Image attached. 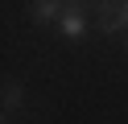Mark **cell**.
Here are the masks:
<instances>
[{
	"instance_id": "7a4b0ae2",
	"label": "cell",
	"mask_w": 128,
	"mask_h": 124,
	"mask_svg": "<svg viewBox=\"0 0 128 124\" xmlns=\"http://www.w3.org/2000/svg\"><path fill=\"white\" fill-rule=\"evenodd\" d=\"M58 29H62V37H83V29H87V21H83V13H62V21H58Z\"/></svg>"
},
{
	"instance_id": "277c9868",
	"label": "cell",
	"mask_w": 128,
	"mask_h": 124,
	"mask_svg": "<svg viewBox=\"0 0 128 124\" xmlns=\"http://www.w3.org/2000/svg\"><path fill=\"white\" fill-rule=\"evenodd\" d=\"M21 95H25V91H21V83H4V112H12V107L21 103Z\"/></svg>"
},
{
	"instance_id": "6da1fadb",
	"label": "cell",
	"mask_w": 128,
	"mask_h": 124,
	"mask_svg": "<svg viewBox=\"0 0 128 124\" xmlns=\"http://www.w3.org/2000/svg\"><path fill=\"white\" fill-rule=\"evenodd\" d=\"M128 29V0H99V33Z\"/></svg>"
},
{
	"instance_id": "3957f363",
	"label": "cell",
	"mask_w": 128,
	"mask_h": 124,
	"mask_svg": "<svg viewBox=\"0 0 128 124\" xmlns=\"http://www.w3.org/2000/svg\"><path fill=\"white\" fill-rule=\"evenodd\" d=\"M29 13H33V21H58V0H33Z\"/></svg>"
},
{
	"instance_id": "5b68a950",
	"label": "cell",
	"mask_w": 128,
	"mask_h": 124,
	"mask_svg": "<svg viewBox=\"0 0 128 124\" xmlns=\"http://www.w3.org/2000/svg\"><path fill=\"white\" fill-rule=\"evenodd\" d=\"M124 46H128V37H124Z\"/></svg>"
}]
</instances>
